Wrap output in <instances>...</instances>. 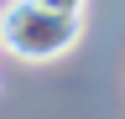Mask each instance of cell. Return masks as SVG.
Masks as SVG:
<instances>
[{"label":"cell","instance_id":"1","mask_svg":"<svg viewBox=\"0 0 125 119\" xmlns=\"http://www.w3.org/2000/svg\"><path fill=\"white\" fill-rule=\"evenodd\" d=\"M78 36H83V16L47 10L37 0H10L0 10V47L21 62H52L78 47Z\"/></svg>","mask_w":125,"mask_h":119},{"label":"cell","instance_id":"2","mask_svg":"<svg viewBox=\"0 0 125 119\" xmlns=\"http://www.w3.org/2000/svg\"><path fill=\"white\" fill-rule=\"evenodd\" d=\"M37 5H47V10H68V16H83L89 0H37Z\"/></svg>","mask_w":125,"mask_h":119}]
</instances>
